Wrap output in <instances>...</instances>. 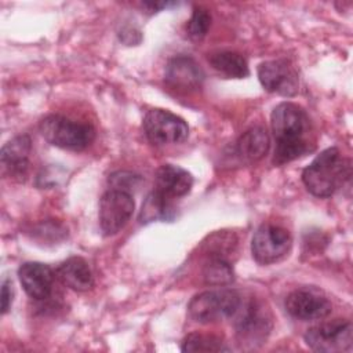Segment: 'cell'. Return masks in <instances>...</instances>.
Returning a JSON list of instances; mask_svg holds the SVG:
<instances>
[{"label": "cell", "instance_id": "6da1fadb", "mask_svg": "<svg viewBox=\"0 0 353 353\" xmlns=\"http://www.w3.org/2000/svg\"><path fill=\"white\" fill-rule=\"evenodd\" d=\"M270 125L276 141L274 164L283 165L294 161L313 149L307 138L310 120L299 105L294 102L279 103L272 112Z\"/></svg>", "mask_w": 353, "mask_h": 353}, {"label": "cell", "instance_id": "7a4b0ae2", "mask_svg": "<svg viewBox=\"0 0 353 353\" xmlns=\"http://www.w3.org/2000/svg\"><path fill=\"white\" fill-rule=\"evenodd\" d=\"M350 178V161L338 148H328L302 171V182L316 197H331Z\"/></svg>", "mask_w": 353, "mask_h": 353}, {"label": "cell", "instance_id": "3957f363", "mask_svg": "<svg viewBox=\"0 0 353 353\" xmlns=\"http://www.w3.org/2000/svg\"><path fill=\"white\" fill-rule=\"evenodd\" d=\"M43 138L52 146L80 152L91 145L95 138L92 125L74 121L62 114H50L40 121Z\"/></svg>", "mask_w": 353, "mask_h": 353}, {"label": "cell", "instance_id": "277c9868", "mask_svg": "<svg viewBox=\"0 0 353 353\" xmlns=\"http://www.w3.org/2000/svg\"><path fill=\"white\" fill-rule=\"evenodd\" d=\"M233 319L239 343L248 349L262 345L272 330V316L269 310L262 302L252 298L245 302L241 299Z\"/></svg>", "mask_w": 353, "mask_h": 353}, {"label": "cell", "instance_id": "5b68a950", "mask_svg": "<svg viewBox=\"0 0 353 353\" xmlns=\"http://www.w3.org/2000/svg\"><path fill=\"white\" fill-rule=\"evenodd\" d=\"M240 303L241 296L234 290H210L193 296L189 302L188 312L194 321L208 324L233 317Z\"/></svg>", "mask_w": 353, "mask_h": 353}, {"label": "cell", "instance_id": "8992f818", "mask_svg": "<svg viewBox=\"0 0 353 353\" xmlns=\"http://www.w3.org/2000/svg\"><path fill=\"white\" fill-rule=\"evenodd\" d=\"M305 343L314 352L338 353L352 349L353 327L349 320L335 319L310 327L305 332Z\"/></svg>", "mask_w": 353, "mask_h": 353}, {"label": "cell", "instance_id": "52a82bcc", "mask_svg": "<svg viewBox=\"0 0 353 353\" xmlns=\"http://www.w3.org/2000/svg\"><path fill=\"white\" fill-rule=\"evenodd\" d=\"M142 125L149 142L157 146L181 143L189 135L186 121L164 109H150L145 114Z\"/></svg>", "mask_w": 353, "mask_h": 353}, {"label": "cell", "instance_id": "ba28073f", "mask_svg": "<svg viewBox=\"0 0 353 353\" xmlns=\"http://www.w3.org/2000/svg\"><path fill=\"white\" fill-rule=\"evenodd\" d=\"M292 245L290 232L281 226L263 223L254 233L251 252L261 265H270L288 255Z\"/></svg>", "mask_w": 353, "mask_h": 353}, {"label": "cell", "instance_id": "9c48e42d", "mask_svg": "<svg viewBox=\"0 0 353 353\" xmlns=\"http://www.w3.org/2000/svg\"><path fill=\"white\" fill-rule=\"evenodd\" d=\"M135 210L132 194L119 189L106 190L99 200V226L105 236L119 233L131 219Z\"/></svg>", "mask_w": 353, "mask_h": 353}, {"label": "cell", "instance_id": "30bf717a", "mask_svg": "<svg viewBox=\"0 0 353 353\" xmlns=\"http://www.w3.org/2000/svg\"><path fill=\"white\" fill-rule=\"evenodd\" d=\"M258 79L262 87L269 92L283 97H294L298 92V73L285 59L262 62L258 66Z\"/></svg>", "mask_w": 353, "mask_h": 353}, {"label": "cell", "instance_id": "8fae6325", "mask_svg": "<svg viewBox=\"0 0 353 353\" xmlns=\"http://www.w3.org/2000/svg\"><path fill=\"white\" fill-rule=\"evenodd\" d=\"M284 305L290 316L302 321L324 319L332 310L331 302L319 291L310 288L294 290L287 295Z\"/></svg>", "mask_w": 353, "mask_h": 353}, {"label": "cell", "instance_id": "7c38bea8", "mask_svg": "<svg viewBox=\"0 0 353 353\" xmlns=\"http://www.w3.org/2000/svg\"><path fill=\"white\" fill-rule=\"evenodd\" d=\"M165 83L179 91L192 92L201 87L204 72L200 65L190 57L178 55L168 61L164 72Z\"/></svg>", "mask_w": 353, "mask_h": 353}, {"label": "cell", "instance_id": "4fadbf2b", "mask_svg": "<svg viewBox=\"0 0 353 353\" xmlns=\"http://www.w3.org/2000/svg\"><path fill=\"white\" fill-rule=\"evenodd\" d=\"M19 281L25 292L37 301L47 299L54 287V270L40 262H25L18 269Z\"/></svg>", "mask_w": 353, "mask_h": 353}, {"label": "cell", "instance_id": "5bb4252c", "mask_svg": "<svg viewBox=\"0 0 353 353\" xmlns=\"http://www.w3.org/2000/svg\"><path fill=\"white\" fill-rule=\"evenodd\" d=\"M32 141L29 135L22 134L10 139L1 148L3 170L12 178H23L29 170V154Z\"/></svg>", "mask_w": 353, "mask_h": 353}, {"label": "cell", "instance_id": "9a60e30c", "mask_svg": "<svg viewBox=\"0 0 353 353\" xmlns=\"http://www.w3.org/2000/svg\"><path fill=\"white\" fill-rule=\"evenodd\" d=\"M156 189L171 199L188 194L193 186V176L182 167L174 164H163L154 175Z\"/></svg>", "mask_w": 353, "mask_h": 353}, {"label": "cell", "instance_id": "2e32d148", "mask_svg": "<svg viewBox=\"0 0 353 353\" xmlns=\"http://www.w3.org/2000/svg\"><path fill=\"white\" fill-rule=\"evenodd\" d=\"M55 276L63 285L74 291H87L94 285L92 272L81 256H70L63 261L57 268Z\"/></svg>", "mask_w": 353, "mask_h": 353}, {"label": "cell", "instance_id": "e0dca14e", "mask_svg": "<svg viewBox=\"0 0 353 353\" xmlns=\"http://www.w3.org/2000/svg\"><path fill=\"white\" fill-rule=\"evenodd\" d=\"M270 139L265 128L254 127L247 130L236 142V154L245 163L259 161L266 156Z\"/></svg>", "mask_w": 353, "mask_h": 353}, {"label": "cell", "instance_id": "ac0fdd59", "mask_svg": "<svg viewBox=\"0 0 353 353\" xmlns=\"http://www.w3.org/2000/svg\"><path fill=\"white\" fill-rule=\"evenodd\" d=\"M176 215L174 199L165 196L157 189H153L143 200L139 211V222L150 223L156 221L171 222Z\"/></svg>", "mask_w": 353, "mask_h": 353}, {"label": "cell", "instance_id": "d6986e66", "mask_svg": "<svg viewBox=\"0 0 353 353\" xmlns=\"http://www.w3.org/2000/svg\"><path fill=\"white\" fill-rule=\"evenodd\" d=\"M212 68L230 79H244L250 74L245 58L234 51H218L208 58Z\"/></svg>", "mask_w": 353, "mask_h": 353}, {"label": "cell", "instance_id": "ffe728a7", "mask_svg": "<svg viewBox=\"0 0 353 353\" xmlns=\"http://www.w3.org/2000/svg\"><path fill=\"white\" fill-rule=\"evenodd\" d=\"M182 352H199V353H216L226 352L229 347L223 339L215 334L207 332H190L182 339Z\"/></svg>", "mask_w": 353, "mask_h": 353}, {"label": "cell", "instance_id": "44dd1931", "mask_svg": "<svg viewBox=\"0 0 353 353\" xmlns=\"http://www.w3.org/2000/svg\"><path fill=\"white\" fill-rule=\"evenodd\" d=\"M203 279L208 285H228L234 280L233 268L226 258L211 255L203 268Z\"/></svg>", "mask_w": 353, "mask_h": 353}, {"label": "cell", "instance_id": "7402d4cb", "mask_svg": "<svg viewBox=\"0 0 353 353\" xmlns=\"http://www.w3.org/2000/svg\"><path fill=\"white\" fill-rule=\"evenodd\" d=\"M210 26H211V14L208 12V10L203 7H196L186 26L188 36L192 40L199 41L205 37Z\"/></svg>", "mask_w": 353, "mask_h": 353}, {"label": "cell", "instance_id": "603a6c76", "mask_svg": "<svg viewBox=\"0 0 353 353\" xmlns=\"http://www.w3.org/2000/svg\"><path fill=\"white\" fill-rule=\"evenodd\" d=\"M139 182H141L139 175H135L127 171H119L109 176V183L112 185V189H119L128 193H131V189L137 188Z\"/></svg>", "mask_w": 353, "mask_h": 353}, {"label": "cell", "instance_id": "cb8c5ba5", "mask_svg": "<svg viewBox=\"0 0 353 353\" xmlns=\"http://www.w3.org/2000/svg\"><path fill=\"white\" fill-rule=\"evenodd\" d=\"M1 313L6 314L12 303V296H14V290H12V283L10 279L3 280L1 283Z\"/></svg>", "mask_w": 353, "mask_h": 353}, {"label": "cell", "instance_id": "d4e9b609", "mask_svg": "<svg viewBox=\"0 0 353 353\" xmlns=\"http://www.w3.org/2000/svg\"><path fill=\"white\" fill-rule=\"evenodd\" d=\"M175 3H168V1H150V3H143V7L148 8L150 12H157L159 10L168 7V6H174Z\"/></svg>", "mask_w": 353, "mask_h": 353}]
</instances>
